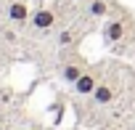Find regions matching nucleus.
<instances>
[{"mask_svg": "<svg viewBox=\"0 0 135 130\" xmlns=\"http://www.w3.org/2000/svg\"><path fill=\"white\" fill-rule=\"evenodd\" d=\"M8 19L16 21V24H24V21L29 19V8H27V3H11V6H8Z\"/></svg>", "mask_w": 135, "mask_h": 130, "instance_id": "nucleus-4", "label": "nucleus"}, {"mask_svg": "<svg viewBox=\"0 0 135 130\" xmlns=\"http://www.w3.org/2000/svg\"><path fill=\"white\" fill-rule=\"evenodd\" d=\"M82 75H85V69L80 67V64H66V67L61 69V77H64L66 82H72V85H74V82H77Z\"/></svg>", "mask_w": 135, "mask_h": 130, "instance_id": "nucleus-5", "label": "nucleus"}, {"mask_svg": "<svg viewBox=\"0 0 135 130\" xmlns=\"http://www.w3.org/2000/svg\"><path fill=\"white\" fill-rule=\"evenodd\" d=\"M72 40H74V35H72L69 29H66V32H61V35H58V43H61V45H72Z\"/></svg>", "mask_w": 135, "mask_h": 130, "instance_id": "nucleus-8", "label": "nucleus"}, {"mask_svg": "<svg viewBox=\"0 0 135 130\" xmlns=\"http://www.w3.org/2000/svg\"><path fill=\"white\" fill-rule=\"evenodd\" d=\"M98 88V80H95V75L93 72H85L77 82H74V90L80 93V96H93V90Z\"/></svg>", "mask_w": 135, "mask_h": 130, "instance_id": "nucleus-3", "label": "nucleus"}, {"mask_svg": "<svg viewBox=\"0 0 135 130\" xmlns=\"http://www.w3.org/2000/svg\"><path fill=\"white\" fill-rule=\"evenodd\" d=\"M127 32V21L124 19H111L109 24H103V40L109 43H119Z\"/></svg>", "mask_w": 135, "mask_h": 130, "instance_id": "nucleus-1", "label": "nucleus"}, {"mask_svg": "<svg viewBox=\"0 0 135 130\" xmlns=\"http://www.w3.org/2000/svg\"><path fill=\"white\" fill-rule=\"evenodd\" d=\"M109 13V0H90V16L103 19Z\"/></svg>", "mask_w": 135, "mask_h": 130, "instance_id": "nucleus-7", "label": "nucleus"}, {"mask_svg": "<svg viewBox=\"0 0 135 130\" xmlns=\"http://www.w3.org/2000/svg\"><path fill=\"white\" fill-rule=\"evenodd\" d=\"M93 98H95L98 104H109V101L114 98V90H111L106 82H98V88L93 90Z\"/></svg>", "mask_w": 135, "mask_h": 130, "instance_id": "nucleus-6", "label": "nucleus"}, {"mask_svg": "<svg viewBox=\"0 0 135 130\" xmlns=\"http://www.w3.org/2000/svg\"><path fill=\"white\" fill-rule=\"evenodd\" d=\"M53 24H56V13L50 8H40V11L32 13V27L35 29H50Z\"/></svg>", "mask_w": 135, "mask_h": 130, "instance_id": "nucleus-2", "label": "nucleus"}]
</instances>
